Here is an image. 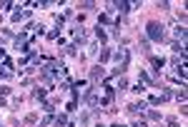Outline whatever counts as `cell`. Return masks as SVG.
Segmentation results:
<instances>
[{"label": "cell", "mask_w": 188, "mask_h": 127, "mask_svg": "<svg viewBox=\"0 0 188 127\" xmlns=\"http://www.w3.org/2000/svg\"><path fill=\"white\" fill-rule=\"evenodd\" d=\"M148 35L153 40H163V27L158 23H148Z\"/></svg>", "instance_id": "obj_1"}, {"label": "cell", "mask_w": 188, "mask_h": 127, "mask_svg": "<svg viewBox=\"0 0 188 127\" xmlns=\"http://www.w3.org/2000/svg\"><path fill=\"white\" fill-rule=\"evenodd\" d=\"M171 127H178V125H171Z\"/></svg>", "instance_id": "obj_2"}]
</instances>
